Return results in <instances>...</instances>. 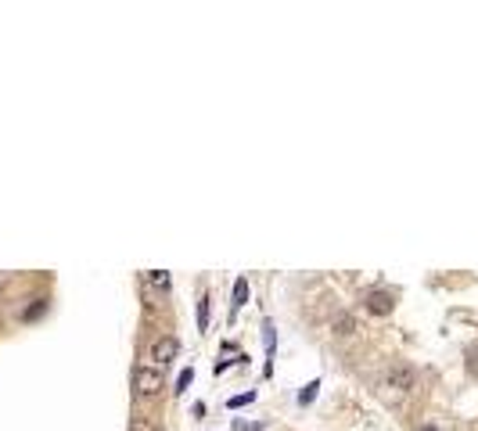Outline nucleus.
Instances as JSON below:
<instances>
[{
  "label": "nucleus",
  "mask_w": 478,
  "mask_h": 431,
  "mask_svg": "<svg viewBox=\"0 0 478 431\" xmlns=\"http://www.w3.org/2000/svg\"><path fill=\"white\" fill-rule=\"evenodd\" d=\"M130 431H158V424H155V421H148V417H133Z\"/></svg>",
  "instance_id": "11"
},
{
  "label": "nucleus",
  "mask_w": 478,
  "mask_h": 431,
  "mask_svg": "<svg viewBox=\"0 0 478 431\" xmlns=\"http://www.w3.org/2000/svg\"><path fill=\"white\" fill-rule=\"evenodd\" d=\"M191 381H195V371H180V377H176V388H173V392H183V388L191 384Z\"/></svg>",
  "instance_id": "12"
},
{
  "label": "nucleus",
  "mask_w": 478,
  "mask_h": 431,
  "mask_svg": "<svg viewBox=\"0 0 478 431\" xmlns=\"http://www.w3.org/2000/svg\"><path fill=\"white\" fill-rule=\"evenodd\" d=\"M198 331H209V295L198 302Z\"/></svg>",
  "instance_id": "7"
},
{
  "label": "nucleus",
  "mask_w": 478,
  "mask_h": 431,
  "mask_svg": "<svg viewBox=\"0 0 478 431\" xmlns=\"http://www.w3.org/2000/svg\"><path fill=\"white\" fill-rule=\"evenodd\" d=\"M148 280H151L155 288H162V291L170 288V273H162V270H151V273H148Z\"/></svg>",
  "instance_id": "10"
},
{
  "label": "nucleus",
  "mask_w": 478,
  "mask_h": 431,
  "mask_svg": "<svg viewBox=\"0 0 478 431\" xmlns=\"http://www.w3.org/2000/svg\"><path fill=\"white\" fill-rule=\"evenodd\" d=\"M44 309H47V298H33V306H29V309L22 313V320L29 323V320H36V316L44 313Z\"/></svg>",
  "instance_id": "8"
},
{
  "label": "nucleus",
  "mask_w": 478,
  "mask_h": 431,
  "mask_svg": "<svg viewBox=\"0 0 478 431\" xmlns=\"http://www.w3.org/2000/svg\"><path fill=\"white\" fill-rule=\"evenodd\" d=\"M317 388H320V381H309L302 392H299V402H302V406H306V402H313V399H317Z\"/></svg>",
  "instance_id": "9"
},
{
  "label": "nucleus",
  "mask_w": 478,
  "mask_h": 431,
  "mask_svg": "<svg viewBox=\"0 0 478 431\" xmlns=\"http://www.w3.org/2000/svg\"><path fill=\"white\" fill-rule=\"evenodd\" d=\"M133 388H137V396L144 399H151L162 392V371L158 366H137L133 371Z\"/></svg>",
  "instance_id": "1"
},
{
  "label": "nucleus",
  "mask_w": 478,
  "mask_h": 431,
  "mask_svg": "<svg viewBox=\"0 0 478 431\" xmlns=\"http://www.w3.org/2000/svg\"><path fill=\"white\" fill-rule=\"evenodd\" d=\"M252 399H256V392H248V396H234V399L226 402V406H231V409H241V406H248Z\"/></svg>",
  "instance_id": "13"
},
{
  "label": "nucleus",
  "mask_w": 478,
  "mask_h": 431,
  "mask_svg": "<svg viewBox=\"0 0 478 431\" xmlns=\"http://www.w3.org/2000/svg\"><path fill=\"white\" fill-rule=\"evenodd\" d=\"M352 331H356V320H352L349 313H338V316H335V334H342V338H349Z\"/></svg>",
  "instance_id": "5"
},
{
  "label": "nucleus",
  "mask_w": 478,
  "mask_h": 431,
  "mask_svg": "<svg viewBox=\"0 0 478 431\" xmlns=\"http://www.w3.org/2000/svg\"><path fill=\"white\" fill-rule=\"evenodd\" d=\"M363 306H367V313H374V316H388V313H392V295H388V291H370V295L363 298Z\"/></svg>",
  "instance_id": "3"
},
{
  "label": "nucleus",
  "mask_w": 478,
  "mask_h": 431,
  "mask_svg": "<svg viewBox=\"0 0 478 431\" xmlns=\"http://www.w3.org/2000/svg\"><path fill=\"white\" fill-rule=\"evenodd\" d=\"M388 384H392V388H399V392H410V388L418 384V374H413L410 366H396V371L388 374Z\"/></svg>",
  "instance_id": "4"
},
{
  "label": "nucleus",
  "mask_w": 478,
  "mask_h": 431,
  "mask_svg": "<svg viewBox=\"0 0 478 431\" xmlns=\"http://www.w3.org/2000/svg\"><path fill=\"white\" fill-rule=\"evenodd\" d=\"M245 302H248V280H245V277H238V280H234V302H231L234 313L245 306Z\"/></svg>",
  "instance_id": "6"
},
{
  "label": "nucleus",
  "mask_w": 478,
  "mask_h": 431,
  "mask_svg": "<svg viewBox=\"0 0 478 431\" xmlns=\"http://www.w3.org/2000/svg\"><path fill=\"white\" fill-rule=\"evenodd\" d=\"M176 352H180V345H176V338H158L155 345H151V352H148V359L155 363V366H165V363H173L176 359Z\"/></svg>",
  "instance_id": "2"
},
{
  "label": "nucleus",
  "mask_w": 478,
  "mask_h": 431,
  "mask_svg": "<svg viewBox=\"0 0 478 431\" xmlns=\"http://www.w3.org/2000/svg\"><path fill=\"white\" fill-rule=\"evenodd\" d=\"M0 284H4V277H0Z\"/></svg>",
  "instance_id": "14"
}]
</instances>
